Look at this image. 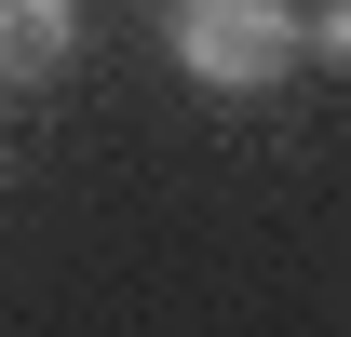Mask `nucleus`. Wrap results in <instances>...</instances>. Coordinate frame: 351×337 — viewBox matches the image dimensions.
<instances>
[{
    "mask_svg": "<svg viewBox=\"0 0 351 337\" xmlns=\"http://www.w3.org/2000/svg\"><path fill=\"white\" fill-rule=\"evenodd\" d=\"M298 54H311L298 0H189V14H176V68L203 95H270Z\"/></svg>",
    "mask_w": 351,
    "mask_h": 337,
    "instance_id": "nucleus-1",
    "label": "nucleus"
},
{
    "mask_svg": "<svg viewBox=\"0 0 351 337\" xmlns=\"http://www.w3.org/2000/svg\"><path fill=\"white\" fill-rule=\"evenodd\" d=\"M82 54V0H0V82H54Z\"/></svg>",
    "mask_w": 351,
    "mask_h": 337,
    "instance_id": "nucleus-2",
    "label": "nucleus"
},
{
    "mask_svg": "<svg viewBox=\"0 0 351 337\" xmlns=\"http://www.w3.org/2000/svg\"><path fill=\"white\" fill-rule=\"evenodd\" d=\"M311 54H324V68H351V0H324V14H311Z\"/></svg>",
    "mask_w": 351,
    "mask_h": 337,
    "instance_id": "nucleus-3",
    "label": "nucleus"
}]
</instances>
